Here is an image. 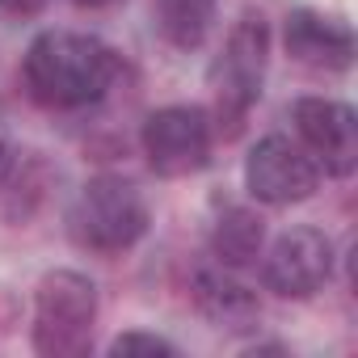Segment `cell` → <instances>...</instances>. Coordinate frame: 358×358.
I'll return each mask as SVG.
<instances>
[{"mask_svg": "<svg viewBox=\"0 0 358 358\" xmlns=\"http://www.w3.org/2000/svg\"><path fill=\"white\" fill-rule=\"evenodd\" d=\"M245 186L266 207L308 203L320 186V164L287 135H266L245 160Z\"/></svg>", "mask_w": 358, "mask_h": 358, "instance_id": "6", "label": "cell"}, {"mask_svg": "<svg viewBox=\"0 0 358 358\" xmlns=\"http://www.w3.org/2000/svg\"><path fill=\"white\" fill-rule=\"evenodd\" d=\"M194 303L215 329H228V333H249L257 324V316H262L257 295L249 287H241L224 266L194 274Z\"/></svg>", "mask_w": 358, "mask_h": 358, "instance_id": "10", "label": "cell"}, {"mask_svg": "<svg viewBox=\"0 0 358 358\" xmlns=\"http://www.w3.org/2000/svg\"><path fill=\"white\" fill-rule=\"evenodd\" d=\"M287 55L303 68L320 72H345L354 64V30L337 17H324L316 9H295L282 30Z\"/></svg>", "mask_w": 358, "mask_h": 358, "instance_id": "9", "label": "cell"}, {"mask_svg": "<svg viewBox=\"0 0 358 358\" xmlns=\"http://www.w3.org/2000/svg\"><path fill=\"white\" fill-rule=\"evenodd\" d=\"M72 241L89 253H122L143 241L148 232V203L143 194L114 173H101L76 194L68 215Z\"/></svg>", "mask_w": 358, "mask_h": 358, "instance_id": "3", "label": "cell"}, {"mask_svg": "<svg viewBox=\"0 0 358 358\" xmlns=\"http://www.w3.org/2000/svg\"><path fill=\"white\" fill-rule=\"evenodd\" d=\"M295 131L303 139V152L329 173V177H350L358 164V118L345 101L333 97H299L291 106Z\"/></svg>", "mask_w": 358, "mask_h": 358, "instance_id": "8", "label": "cell"}, {"mask_svg": "<svg viewBox=\"0 0 358 358\" xmlns=\"http://www.w3.org/2000/svg\"><path fill=\"white\" fill-rule=\"evenodd\" d=\"M97 287L80 270H51L34 291V350L43 358H85L93 350Z\"/></svg>", "mask_w": 358, "mask_h": 358, "instance_id": "2", "label": "cell"}, {"mask_svg": "<svg viewBox=\"0 0 358 358\" xmlns=\"http://www.w3.org/2000/svg\"><path fill=\"white\" fill-rule=\"evenodd\" d=\"M262 245H266V220L253 211V207H228L220 220H215V232H211V253L224 270H245L262 257Z\"/></svg>", "mask_w": 358, "mask_h": 358, "instance_id": "11", "label": "cell"}, {"mask_svg": "<svg viewBox=\"0 0 358 358\" xmlns=\"http://www.w3.org/2000/svg\"><path fill=\"white\" fill-rule=\"evenodd\" d=\"M110 354L114 358H122V354H164V358H173L177 354V345L169 341V337H160V333H139V329H131V333H118L114 341H110Z\"/></svg>", "mask_w": 358, "mask_h": 358, "instance_id": "13", "label": "cell"}, {"mask_svg": "<svg viewBox=\"0 0 358 358\" xmlns=\"http://www.w3.org/2000/svg\"><path fill=\"white\" fill-rule=\"evenodd\" d=\"M47 5H51V0H0V17H5V22H30Z\"/></svg>", "mask_w": 358, "mask_h": 358, "instance_id": "14", "label": "cell"}, {"mask_svg": "<svg viewBox=\"0 0 358 358\" xmlns=\"http://www.w3.org/2000/svg\"><path fill=\"white\" fill-rule=\"evenodd\" d=\"M122 76V59L97 34L80 30H47L30 43L22 59L26 93L47 110H85L97 106L114 80Z\"/></svg>", "mask_w": 358, "mask_h": 358, "instance_id": "1", "label": "cell"}, {"mask_svg": "<svg viewBox=\"0 0 358 358\" xmlns=\"http://www.w3.org/2000/svg\"><path fill=\"white\" fill-rule=\"evenodd\" d=\"M72 5H76V9H89V13H93V9H110V5H118V0H72Z\"/></svg>", "mask_w": 358, "mask_h": 358, "instance_id": "16", "label": "cell"}, {"mask_svg": "<svg viewBox=\"0 0 358 358\" xmlns=\"http://www.w3.org/2000/svg\"><path fill=\"white\" fill-rule=\"evenodd\" d=\"M329 278H333V241L320 228H287L262 262L266 291L282 299H312Z\"/></svg>", "mask_w": 358, "mask_h": 358, "instance_id": "7", "label": "cell"}, {"mask_svg": "<svg viewBox=\"0 0 358 358\" xmlns=\"http://www.w3.org/2000/svg\"><path fill=\"white\" fill-rule=\"evenodd\" d=\"M143 156L160 177H190L207 169L211 143H215V122L203 106H164L152 110L143 131H139Z\"/></svg>", "mask_w": 358, "mask_h": 358, "instance_id": "5", "label": "cell"}, {"mask_svg": "<svg viewBox=\"0 0 358 358\" xmlns=\"http://www.w3.org/2000/svg\"><path fill=\"white\" fill-rule=\"evenodd\" d=\"M266 64H270V30L257 13H245L228 34L224 55L211 64V93H215L211 122L224 135H236L245 127V114L262 101Z\"/></svg>", "mask_w": 358, "mask_h": 358, "instance_id": "4", "label": "cell"}, {"mask_svg": "<svg viewBox=\"0 0 358 358\" xmlns=\"http://www.w3.org/2000/svg\"><path fill=\"white\" fill-rule=\"evenodd\" d=\"M156 30L177 51H199L215 26V0H152Z\"/></svg>", "mask_w": 358, "mask_h": 358, "instance_id": "12", "label": "cell"}, {"mask_svg": "<svg viewBox=\"0 0 358 358\" xmlns=\"http://www.w3.org/2000/svg\"><path fill=\"white\" fill-rule=\"evenodd\" d=\"M9 169H13V143H9L5 131H0V182L9 177Z\"/></svg>", "mask_w": 358, "mask_h": 358, "instance_id": "15", "label": "cell"}]
</instances>
